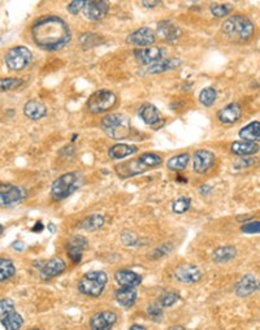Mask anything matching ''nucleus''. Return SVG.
<instances>
[{
    "label": "nucleus",
    "instance_id": "2",
    "mask_svg": "<svg viewBox=\"0 0 260 330\" xmlns=\"http://www.w3.org/2000/svg\"><path fill=\"white\" fill-rule=\"evenodd\" d=\"M162 164V157L158 153L145 152L137 159L125 161L116 167V173L121 178L135 177L138 174L145 173V172L160 167Z\"/></svg>",
    "mask_w": 260,
    "mask_h": 330
},
{
    "label": "nucleus",
    "instance_id": "27",
    "mask_svg": "<svg viewBox=\"0 0 260 330\" xmlns=\"http://www.w3.org/2000/svg\"><path fill=\"white\" fill-rule=\"evenodd\" d=\"M239 138L246 142H253L257 143L260 141V122L259 121H253L247 123L239 130Z\"/></svg>",
    "mask_w": 260,
    "mask_h": 330
},
{
    "label": "nucleus",
    "instance_id": "3",
    "mask_svg": "<svg viewBox=\"0 0 260 330\" xmlns=\"http://www.w3.org/2000/svg\"><path fill=\"white\" fill-rule=\"evenodd\" d=\"M221 30L228 39L237 43H245L253 38L255 33V26L251 20L246 16L234 15L225 20L221 26Z\"/></svg>",
    "mask_w": 260,
    "mask_h": 330
},
{
    "label": "nucleus",
    "instance_id": "28",
    "mask_svg": "<svg viewBox=\"0 0 260 330\" xmlns=\"http://www.w3.org/2000/svg\"><path fill=\"white\" fill-rule=\"evenodd\" d=\"M237 256V248L234 246H220L212 252V260L217 264H223L233 260Z\"/></svg>",
    "mask_w": 260,
    "mask_h": 330
},
{
    "label": "nucleus",
    "instance_id": "26",
    "mask_svg": "<svg viewBox=\"0 0 260 330\" xmlns=\"http://www.w3.org/2000/svg\"><path fill=\"white\" fill-rule=\"evenodd\" d=\"M138 152V147L134 145H125V143H117L113 145L108 150V156L112 160H123L125 157Z\"/></svg>",
    "mask_w": 260,
    "mask_h": 330
},
{
    "label": "nucleus",
    "instance_id": "21",
    "mask_svg": "<svg viewBox=\"0 0 260 330\" xmlns=\"http://www.w3.org/2000/svg\"><path fill=\"white\" fill-rule=\"evenodd\" d=\"M138 293L135 287H120L115 291V299L124 308H131L137 301Z\"/></svg>",
    "mask_w": 260,
    "mask_h": 330
},
{
    "label": "nucleus",
    "instance_id": "8",
    "mask_svg": "<svg viewBox=\"0 0 260 330\" xmlns=\"http://www.w3.org/2000/svg\"><path fill=\"white\" fill-rule=\"evenodd\" d=\"M32 54L28 47L24 46H16V47L8 50V52L4 56V61L8 69L13 72H20L25 69L26 66L32 62Z\"/></svg>",
    "mask_w": 260,
    "mask_h": 330
},
{
    "label": "nucleus",
    "instance_id": "45",
    "mask_svg": "<svg viewBox=\"0 0 260 330\" xmlns=\"http://www.w3.org/2000/svg\"><path fill=\"white\" fill-rule=\"evenodd\" d=\"M243 233L246 234H259L260 233V221H253V222H246L241 228Z\"/></svg>",
    "mask_w": 260,
    "mask_h": 330
},
{
    "label": "nucleus",
    "instance_id": "23",
    "mask_svg": "<svg viewBox=\"0 0 260 330\" xmlns=\"http://www.w3.org/2000/svg\"><path fill=\"white\" fill-rule=\"evenodd\" d=\"M115 281L121 287H137L141 285L142 276L129 269H121L115 273Z\"/></svg>",
    "mask_w": 260,
    "mask_h": 330
},
{
    "label": "nucleus",
    "instance_id": "13",
    "mask_svg": "<svg viewBox=\"0 0 260 330\" xmlns=\"http://www.w3.org/2000/svg\"><path fill=\"white\" fill-rule=\"evenodd\" d=\"M173 276L178 282L192 285V283L199 282L203 278V272L196 265L184 264L174 269Z\"/></svg>",
    "mask_w": 260,
    "mask_h": 330
},
{
    "label": "nucleus",
    "instance_id": "46",
    "mask_svg": "<svg viewBox=\"0 0 260 330\" xmlns=\"http://www.w3.org/2000/svg\"><path fill=\"white\" fill-rule=\"evenodd\" d=\"M254 163H255V160L254 159H242L239 160V161H237V163H234V168L235 169H245V168H249L251 167V165H254Z\"/></svg>",
    "mask_w": 260,
    "mask_h": 330
},
{
    "label": "nucleus",
    "instance_id": "37",
    "mask_svg": "<svg viewBox=\"0 0 260 330\" xmlns=\"http://www.w3.org/2000/svg\"><path fill=\"white\" fill-rule=\"evenodd\" d=\"M146 313L150 319L154 321V323H160L164 317V312H162V307L158 303H152V304H148L147 308H146Z\"/></svg>",
    "mask_w": 260,
    "mask_h": 330
},
{
    "label": "nucleus",
    "instance_id": "30",
    "mask_svg": "<svg viewBox=\"0 0 260 330\" xmlns=\"http://www.w3.org/2000/svg\"><path fill=\"white\" fill-rule=\"evenodd\" d=\"M190 153L184 152V153H178L176 156L170 157L168 161H166V168L169 169V171L173 172H181L185 171L186 168H188L189 163H190Z\"/></svg>",
    "mask_w": 260,
    "mask_h": 330
},
{
    "label": "nucleus",
    "instance_id": "41",
    "mask_svg": "<svg viewBox=\"0 0 260 330\" xmlns=\"http://www.w3.org/2000/svg\"><path fill=\"white\" fill-rule=\"evenodd\" d=\"M231 11L230 4H213L211 5V13L217 18L227 17Z\"/></svg>",
    "mask_w": 260,
    "mask_h": 330
},
{
    "label": "nucleus",
    "instance_id": "31",
    "mask_svg": "<svg viewBox=\"0 0 260 330\" xmlns=\"http://www.w3.org/2000/svg\"><path fill=\"white\" fill-rule=\"evenodd\" d=\"M103 225H104V217H103V214L99 213L90 214L80 222V228L86 232H97L103 228Z\"/></svg>",
    "mask_w": 260,
    "mask_h": 330
},
{
    "label": "nucleus",
    "instance_id": "44",
    "mask_svg": "<svg viewBox=\"0 0 260 330\" xmlns=\"http://www.w3.org/2000/svg\"><path fill=\"white\" fill-rule=\"evenodd\" d=\"M85 4H86V1H82V0H74V1H70V3L68 4L66 9H68V12L70 15L76 16L78 15L81 11H83Z\"/></svg>",
    "mask_w": 260,
    "mask_h": 330
},
{
    "label": "nucleus",
    "instance_id": "50",
    "mask_svg": "<svg viewBox=\"0 0 260 330\" xmlns=\"http://www.w3.org/2000/svg\"><path fill=\"white\" fill-rule=\"evenodd\" d=\"M43 229H44L43 224H42V222L39 221V222H36V224H35V225H34V228H32V232H38V233H39V232H42Z\"/></svg>",
    "mask_w": 260,
    "mask_h": 330
},
{
    "label": "nucleus",
    "instance_id": "15",
    "mask_svg": "<svg viewBox=\"0 0 260 330\" xmlns=\"http://www.w3.org/2000/svg\"><path fill=\"white\" fill-rule=\"evenodd\" d=\"M117 321V315L113 311H101L90 319V330H111Z\"/></svg>",
    "mask_w": 260,
    "mask_h": 330
},
{
    "label": "nucleus",
    "instance_id": "48",
    "mask_svg": "<svg viewBox=\"0 0 260 330\" xmlns=\"http://www.w3.org/2000/svg\"><path fill=\"white\" fill-rule=\"evenodd\" d=\"M211 191H212V187L210 185H202L199 187V192L202 194V195H210Z\"/></svg>",
    "mask_w": 260,
    "mask_h": 330
},
{
    "label": "nucleus",
    "instance_id": "49",
    "mask_svg": "<svg viewBox=\"0 0 260 330\" xmlns=\"http://www.w3.org/2000/svg\"><path fill=\"white\" fill-rule=\"evenodd\" d=\"M141 4L146 8H154V7H156V5L162 4V1H142Z\"/></svg>",
    "mask_w": 260,
    "mask_h": 330
},
{
    "label": "nucleus",
    "instance_id": "7",
    "mask_svg": "<svg viewBox=\"0 0 260 330\" xmlns=\"http://www.w3.org/2000/svg\"><path fill=\"white\" fill-rule=\"evenodd\" d=\"M117 103V95L111 90H98L87 100V108L91 113H104L113 108Z\"/></svg>",
    "mask_w": 260,
    "mask_h": 330
},
{
    "label": "nucleus",
    "instance_id": "40",
    "mask_svg": "<svg viewBox=\"0 0 260 330\" xmlns=\"http://www.w3.org/2000/svg\"><path fill=\"white\" fill-rule=\"evenodd\" d=\"M22 80L20 78H0V92L11 91L21 86Z\"/></svg>",
    "mask_w": 260,
    "mask_h": 330
},
{
    "label": "nucleus",
    "instance_id": "34",
    "mask_svg": "<svg viewBox=\"0 0 260 330\" xmlns=\"http://www.w3.org/2000/svg\"><path fill=\"white\" fill-rule=\"evenodd\" d=\"M217 99V91L213 87H204L199 94V102L204 107H212Z\"/></svg>",
    "mask_w": 260,
    "mask_h": 330
},
{
    "label": "nucleus",
    "instance_id": "47",
    "mask_svg": "<svg viewBox=\"0 0 260 330\" xmlns=\"http://www.w3.org/2000/svg\"><path fill=\"white\" fill-rule=\"evenodd\" d=\"M25 243L22 242V240H16V242H13L12 243V248L16 251H18V252H21V251L25 250Z\"/></svg>",
    "mask_w": 260,
    "mask_h": 330
},
{
    "label": "nucleus",
    "instance_id": "19",
    "mask_svg": "<svg viewBox=\"0 0 260 330\" xmlns=\"http://www.w3.org/2000/svg\"><path fill=\"white\" fill-rule=\"evenodd\" d=\"M234 289L235 294L238 295L239 298L249 297V295L254 294L255 291L260 289V279L251 276V274H246L237 282Z\"/></svg>",
    "mask_w": 260,
    "mask_h": 330
},
{
    "label": "nucleus",
    "instance_id": "20",
    "mask_svg": "<svg viewBox=\"0 0 260 330\" xmlns=\"http://www.w3.org/2000/svg\"><path fill=\"white\" fill-rule=\"evenodd\" d=\"M241 116H242V107L238 103H230L217 112L219 121L225 125H231V123L237 122Z\"/></svg>",
    "mask_w": 260,
    "mask_h": 330
},
{
    "label": "nucleus",
    "instance_id": "11",
    "mask_svg": "<svg viewBox=\"0 0 260 330\" xmlns=\"http://www.w3.org/2000/svg\"><path fill=\"white\" fill-rule=\"evenodd\" d=\"M215 163H216V156L208 150H198L193 155V169L195 173H207L210 169H212Z\"/></svg>",
    "mask_w": 260,
    "mask_h": 330
},
{
    "label": "nucleus",
    "instance_id": "22",
    "mask_svg": "<svg viewBox=\"0 0 260 330\" xmlns=\"http://www.w3.org/2000/svg\"><path fill=\"white\" fill-rule=\"evenodd\" d=\"M24 115L30 120H40L47 116V107L44 105V103L39 102L36 99H32L24 105Z\"/></svg>",
    "mask_w": 260,
    "mask_h": 330
},
{
    "label": "nucleus",
    "instance_id": "17",
    "mask_svg": "<svg viewBox=\"0 0 260 330\" xmlns=\"http://www.w3.org/2000/svg\"><path fill=\"white\" fill-rule=\"evenodd\" d=\"M66 268L65 261L62 258H52L48 261L42 263L39 267V277L42 279H51L60 276Z\"/></svg>",
    "mask_w": 260,
    "mask_h": 330
},
{
    "label": "nucleus",
    "instance_id": "54",
    "mask_svg": "<svg viewBox=\"0 0 260 330\" xmlns=\"http://www.w3.org/2000/svg\"><path fill=\"white\" fill-rule=\"evenodd\" d=\"M3 233H4V226L1 225V224H0V236H1Z\"/></svg>",
    "mask_w": 260,
    "mask_h": 330
},
{
    "label": "nucleus",
    "instance_id": "16",
    "mask_svg": "<svg viewBox=\"0 0 260 330\" xmlns=\"http://www.w3.org/2000/svg\"><path fill=\"white\" fill-rule=\"evenodd\" d=\"M87 246H89V242L83 236H73L68 242V246H66V254H68V258L74 263V264H78L81 260H82L83 256V251L86 250Z\"/></svg>",
    "mask_w": 260,
    "mask_h": 330
},
{
    "label": "nucleus",
    "instance_id": "35",
    "mask_svg": "<svg viewBox=\"0 0 260 330\" xmlns=\"http://www.w3.org/2000/svg\"><path fill=\"white\" fill-rule=\"evenodd\" d=\"M181 299L180 294L178 293H174V291H168V293H164L159 297V304L162 305V308H169V307H173L176 303Z\"/></svg>",
    "mask_w": 260,
    "mask_h": 330
},
{
    "label": "nucleus",
    "instance_id": "29",
    "mask_svg": "<svg viewBox=\"0 0 260 330\" xmlns=\"http://www.w3.org/2000/svg\"><path fill=\"white\" fill-rule=\"evenodd\" d=\"M138 112H139V117L143 120V122L147 123V125H155L156 122L160 121L159 109L156 108L155 105L146 103V104L142 105Z\"/></svg>",
    "mask_w": 260,
    "mask_h": 330
},
{
    "label": "nucleus",
    "instance_id": "9",
    "mask_svg": "<svg viewBox=\"0 0 260 330\" xmlns=\"http://www.w3.org/2000/svg\"><path fill=\"white\" fill-rule=\"evenodd\" d=\"M26 198V190L21 186L5 185L0 187V207H11Z\"/></svg>",
    "mask_w": 260,
    "mask_h": 330
},
{
    "label": "nucleus",
    "instance_id": "10",
    "mask_svg": "<svg viewBox=\"0 0 260 330\" xmlns=\"http://www.w3.org/2000/svg\"><path fill=\"white\" fill-rule=\"evenodd\" d=\"M165 50L160 47H146L134 50V58L137 59V61L142 65L148 66L155 62L162 61V59H165Z\"/></svg>",
    "mask_w": 260,
    "mask_h": 330
},
{
    "label": "nucleus",
    "instance_id": "5",
    "mask_svg": "<svg viewBox=\"0 0 260 330\" xmlns=\"http://www.w3.org/2000/svg\"><path fill=\"white\" fill-rule=\"evenodd\" d=\"M101 129L109 138L125 139L130 135V120L125 115L109 113L101 119Z\"/></svg>",
    "mask_w": 260,
    "mask_h": 330
},
{
    "label": "nucleus",
    "instance_id": "12",
    "mask_svg": "<svg viewBox=\"0 0 260 330\" xmlns=\"http://www.w3.org/2000/svg\"><path fill=\"white\" fill-rule=\"evenodd\" d=\"M156 34L154 30L150 28H139L133 33H130L127 38V42L133 46H137L138 48L152 47V44L155 43Z\"/></svg>",
    "mask_w": 260,
    "mask_h": 330
},
{
    "label": "nucleus",
    "instance_id": "36",
    "mask_svg": "<svg viewBox=\"0 0 260 330\" xmlns=\"http://www.w3.org/2000/svg\"><path fill=\"white\" fill-rule=\"evenodd\" d=\"M190 206H192V199L190 198H188V196H180V198H177L172 203V210H173L174 213L182 214L185 212H188Z\"/></svg>",
    "mask_w": 260,
    "mask_h": 330
},
{
    "label": "nucleus",
    "instance_id": "6",
    "mask_svg": "<svg viewBox=\"0 0 260 330\" xmlns=\"http://www.w3.org/2000/svg\"><path fill=\"white\" fill-rule=\"evenodd\" d=\"M108 282V276L103 270H91L83 274L78 282V290L86 297L98 298L103 294L105 285Z\"/></svg>",
    "mask_w": 260,
    "mask_h": 330
},
{
    "label": "nucleus",
    "instance_id": "43",
    "mask_svg": "<svg viewBox=\"0 0 260 330\" xmlns=\"http://www.w3.org/2000/svg\"><path fill=\"white\" fill-rule=\"evenodd\" d=\"M100 38L98 35H95V34H91V33H86V34H82L81 35V44H82L83 48H93L94 46H98V44L100 43Z\"/></svg>",
    "mask_w": 260,
    "mask_h": 330
},
{
    "label": "nucleus",
    "instance_id": "1",
    "mask_svg": "<svg viewBox=\"0 0 260 330\" xmlns=\"http://www.w3.org/2000/svg\"><path fill=\"white\" fill-rule=\"evenodd\" d=\"M34 43L44 51H59L72 39L70 28L59 16H43L32 28Z\"/></svg>",
    "mask_w": 260,
    "mask_h": 330
},
{
    "label": "nucleus",
    "instance_id": "42",
    "mask_svg": "<svg viewBox=\"0 0 260 330\" xmlns=\"http://www.w3.org/2000/svg\"><path fill=\"white\" fill-rule=\"evenodd\" d=\"M121 240H123V243L128 247H135L141 243L139 237L135 236V234H134L133 232H130V230H124V232L121 233Z\"/></svg>",
    "mask_w": 260,
    "mask_h": 330
},
{
    "label": "nucleus",
    "instance_id": "25",
    "mask_svg": "<svg viewBox=\"0 0 260 330\" xmlns=\"http://www.w3.org/2000/svg\"><path fill=\"white\" fill-rule=\"evenodd\" d=\"M182 64L180 59H162V61L155 62L152 65L148 66L147 73L148 74H159V73H165L169 70L177 69L178 66Z\"/></svg>",
    "mask_w": 260,
    "mask_h": 330
},
{
    "label": "nucleus",
    "instance_id": "24",
    "mask_svg": "<svg viewBox=\"0 0 260 330\" xmlns=\"http://www.w3.org/2000/svg\"><path fill=\"white\" fill-rule=\"evenodd\" d=\"M230 150L231 152L234 153V155H237V156L249 157L259 152L260 147L258 143H253V142L237 141L231 143Z\"/></svg>",
    "mask_w": 260,
    "mask_h": 330
},
{
    "label": "nucleus",
    "instance_id": "38",
    "mask_svg": "<svg viewBox=\"0 0 260 330\" xmlns=\"http://www.w3.org/2000/svg\"><path fill=\"white\" fill-rule=\"evenodd\" d=\"M172 250H173V244L164 243V244H162V246L154 248V250L148 254V259L158 260V259H162V258H164V256H166V255L169 254Z\"/></svg>",
    "mask_w": 260,
    "mask_h": 330
},
{
    "label": "nucleus",
    "instance_id": "51",
    "mask_svg": "<svg viewBox=\"0 0 260 330\" xmlns=\"http://www.w3.org/2000/svg\"><path fill=\"white\" fill-rule=\"evenodd\" d=\"M129 330H147V329H146V327L141 325V324H134V325L130 327Z\"/></svg>",
    "mask_w": 260,
    "mask_h": 330
},
{
    "label": "nucleus",
    "instance_id": "33",
    "mask_svg": "<svg viewBox=\"0 0 260 330\" xmlns=\"http://www.w3.org/2000/svg\"><path fill=\"white\" fill-rule=\"evenodd\" d=\"M1 324H3V327L5 330H20V328L24 324V319H22V316L20 313H17L15 311V312H12L9 316H7L1 321Z\"/></svg>",
    "mask_w": 260,
    "mask_h": 330
},
{
    "label": "nucleus",
    "instance_id": "53",
    "mask_svg": "<svg viewBox=\"0 0 260 330\" xmlns=\"http://www.w3.org/2000/svg\"><path fill=\"white\" fill-rule=\"evenodd\" d=\"M47 228L50 229V232H51V233H55V232H56V226H55L54 224H48Z\"/></svg>",
    "mask_w": 260,
    "mask_h": 330
},
{
    "label": "nucleus",
    "instance_id": "52",
    "mask_svg": "<svg viewBox=\"0 0 260 330\" xmlns=\"http://www.w3.org/2000/svg\"><path fill=\"white\" fill-rule=\"evenodd\" d=\"M168 330H185V328L181 327V325H174V327H170Z\"/></svg>",
    "mask_w": 260,
    "mask_h": 330
},
{
    "label": "nucleus",
    "instance_id": "39",
    "mask_svg": "<svg viewBox=\"0 0 260 330\" xmlns=\"http://www.w3.org/2000/svg\"><path fill=\"white\" fill-rule=\"evenodd\" d=\"M15 301L12 299H0V321H3L7 316L15 312Z\"/></svg>",
    "mask_w": 260,
    "mask_h": 330
},
{
    "label": "nucleus",
    "instance_id": "55",
    "mask_svg": "<svg viewBox=\"0 0 260 330\" xmlns=\"http://www.w3.org/2000/svg\"><path fill=\"white\" fill-rule=\"evenodd\" d=\"M30 330H40V329H30Z\"/></svg>",
    "mask_w": 260,
    "mask_h": 330
},
{
    "label": "nucleus",
    "instance_id": "32",
    "mask_svg": "<svg viewBox=\"0 0 260 330\" xmlns=\"http://www.w3.org/2000/svg\"><path fill=\"white\" fill-rule=\"evenodd\" d=\"M16 267L9 259H0V282L8 281L15 276Z\"/></svg>",
    "mask_w": 260,
    "mask_h": 330
},
{
    "label": "nucleus",
    "instance_id": "4",
    "mask_svg": "<svg viewBox=\"0 0 260 330\" xmlns=\"http://www.w3.org/2000/svg\"><path fill=\"white\" fill-rule=\"evenodd\" d=\"M82 185V178L77 172H68L56 178L51 186V198L55 202H62L70 196Z\"/></svg>",
    "mask_w": 260,
    "mask_h": 330
},
{
    "label": "nucleus",
    "instance_id": "18",
    "mask_svg": "<svg viewBox=\"0 0 260 330\" xmlns=\"http://www.w3.org/2000/svg\"><path fill=\"white\" fill-rule=\"evenodd\" d=\"M156 34L159 38H162L165 42H176L178 40L181 35H182V30L180 29V26H177L174 22L169 21V20H164L158 24L156 28Z\"/></svg>",
    "mask_w": 260,
    "mask_h": 330
},
{
    "label": "nucleus",
    "instance_id": "14",
    "mask_svg": "<svg viewBox=\"0 0 260 330\" xmlns=\"http://www.w3.org/2000/svg\"><path fill=\"white\" fill-rule=\"evenodd\" d=\"M109 11V4L103 0H91L86 1L83 7V15L90 21H99L104 18Z\"/></svg>",
    "mask_w": 260,
    "mask_h": 330
}]
</instances>
